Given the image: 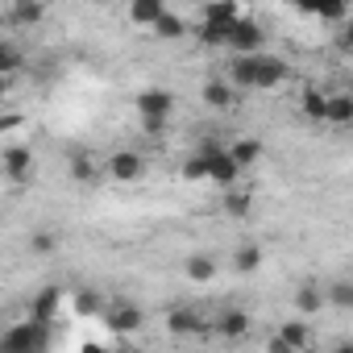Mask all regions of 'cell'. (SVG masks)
I'll list each match as a JSON object with an SVG mask.
<instances>
[{
	"label": "cell",
	"instance_id": "cell-31",
	"mask_svg": "<svg viewBox=\"0 0 353 353\" xmlns=\"http://www.w3.org/2000/svg\"><path fill=\"white\" fill-rule=\"evenodd\" d=\"M30 250H34V254H50V250H54V237H50V233H38V237L30 241Z\"/></svg>",
	"mask_w": 353,
	"mask_h": 353
},
{
	"label": "cell",
	"instance_id": "cell-5",
	"mask_svg": "<svg viewBox=\"0 0 353 353\" xmlns=\"http://www.w3.org/2000/svg\"><path fill=\"white\" fill-rule=\"evenodd\" d=\"M104 324H108V332H117V336H129V332H141V324H145V312H141L133 299H112V303L104 307Z\"/></svg>",
	"mask_w": 353,
	"mask_h": 353
},
{
	"label": "cell",
	"instance_id": "cell-20",
	"mask_svg": "<svg viewBox=\"0 0 353 353\" xmlns=\"http://www.w3.org/2000/svg\"><path fill=\"white\" fill-rule=\"evenodd\" d=\"M225 79H229V83H233L237 92H245V88L254 92V59H233V63H229V75H225Z\"/></svg>",
	"mask_w": 353,
	"mask_h": 353
},
{
	"label": "cell",
	"instance_id": "cell-8",
	"mask_svg": "<svg viewBox=\"0 0 353 353\" xmlns=\"http://www.w3.org/2000/svg\"><path fill=\"white\" fill-rule=\"evenodd\" d=\"M104 170L112 174L117 183H137L141 174H145V158H141V154H133V150H117V154L104 162Z\"/></svg>",
	"mask_w": 353,
	"mask_h": 353
},
{
	"label": "cell",
	"instance_id": "cell-19",
	"mask_svg": "<svg viewBox=\"0 0 353 353\" xmlns=\"http://www.w3.org/2000/svg\"><path fill=\"white\" fill-rule=\"evenodd\" d=\"M162 13H166V9L154 5V0H137V5H129V21H133V26H150V30H154V26L162 21Z\"/></svg>",
	"mask_w": 353,
	"mask_h": 353
},
{
	"label": "cell",
	"instance_id": "cell-13",
	"mask_svg": "<svg viewBox=\"0 0 353 353\" xmlns=\"http://www.w3.org/2000/svg\"><path fill=\"white\" fill-rule=\"evenodd\" d=\"M204 104L225 112V108H233V104H237V88H233L229 79H208V83H204Z\"/></svg>",
	"mask_w": 353,
	"mask_h": 353
},
{
	"label": "cell",
	"instance_id": "cell-25",
	"mask_svg": "<svg viewBox=\"0 0 353 353\" xmlns=\"http://www.w3.org/2000/svg\"><path fill=\"white\" fill-rule=\"evenodd\" d=\"M216 274V262L208 258V254H192L188 258V279H196V283H208Z\"/></svg>",
	"mask_w": 353,
	"mask_h": 353
},
{
	"label": "cell",
	"instance_id": "cell-30",
	"mask_svg": "<svg viewBox=\"0 0 353 353\" xmlns=\"http://www.w3.org/2000/svg\"><path fill=\"white\" fill-rule=\"evenodd\" d=\"M312 13H316L320 21H328V26H336V21H349V9H345V5H316Z\"/></svg>",
	"mask_w": 353,
	"mask_h": 353
},
{
	"label": "cell",
	"instance_id": "cell-2",
	"mask_svg": "<svg viewBox=\"0 0 353 353\" xmlns=\"http://www.w3.org/2000/svg\"><path fill=\"white\" fill-rule=\"evenodd\" d=\"M50 345V324H38V320H26V324H13L0 341V353H46Z\"/></svg>",
	"mask_w": 353,
	"mask_h": 353
},
{
	"label": "cell",
	"instance_id": "cell-33",
	"mask_svg": "<svg viewBox=\"0 0 353 353\" xmlns=\"http://www.w3.org/2000/svg\"><path fill=\"white\" fill-rule=\"evenodd\" d=\"M79 307L83 312H96V295H79Z\"/></svg>",
	"mask_w": 353,
	"mask_h": 353
},
{
	"label": "cell",
	"instance_id": "cell-6",
	"mask_svg": "<svg viewBox=\"0 0 353 353\" xmlns=\"http://www.w3.org/2000/svg\"><path fill=\"white\" fill-rule=\"evenodd\" d=\"M200 154L208 158V179L233 192V183L241 179V166L233 162V154H229V150H216L212 141H204V145H200Z\"/></svg>",
	"mask_w": 353,
	"mask_h": 353
},
{
	"label": "cell",
	"instance_id": "cell-23",
	"mask_svg": "<svg viewBox=\"0 0 353 353\" xmlns=\"http://www.w3.org/2000/svg\"><path fill=\"white\" fill-rule=\"evenodd\" d=\"M100 170H104V162H96L92 154H71V174H75L79 183H92Z\"/></svg>",
	"mask_w": 353,
	"mask_h": 353
},
{
	"label": "cell",
	"instance_id": "cell-32",
	"mask_svg": "<svg viewBox=\"0 0 353 353\" xmlns=\"http://www.w3.org/2000/svg\"><path fill=\"white\" fill-rule=\"evenodd\" d=\"M266 353H295V349H291L283 336H274V332H270V341H266Z\"/></svg>",
	"mask_w": 353,
	"mask_h": 353
},
{
	"label": "cell",
	"instance_id": "cell-27",
	"mask_svg": "<svg viewBox=\"0 0 353 353\" xmlns=\"http://www.w3.org/2000/svg\"><path fill=\"white\" fill-rule=\"evenodd\" d=\"M158 38H183V17L179 13H162V21L154 26Z\"/></svg>",
	"mask_w": 353,
	"mask_h": 353
},
{
	"label": "cell",
	"instance_id": "cell-21",
	"mask_svg": "<svg viewBox=\"0 0 353 353\" xmlns=\"http://www.w3.org/2000/svg\"><path fill=\"white\" fill-rule=\"evenodd\" d=\"M324 295H328V303H332V307H341V312H353V279H332Z\"/></svg>",
	"mask_w": 353,
	"mask_h": 353
},
{
	"label": "cell",
	"instance_id": "cell-10",
	"mask_svg": "<svg viewBox=\"0 0 353 353\" xmlns=\"http://www.w3.org/2000/svg\"><path fill=\"white\" fill-rule=\"evenodd\" d=\"M34 150L30 145H9L5 150V174H9V179L13 183H30L34 179Z\"/></svg>",
	"mask_w": 353,
	"mask_h": 353
},
{
	"label": "cell",
	"instance_id": "cell-22",
	"mask_svg": "<svg viewBox=\"0 0 353 353\" xmlns=\"http://www.w3.org/2000/svg\"><path fill=\"white\" fill-rule=\"evenodd\" d=\"M262 266V245H241V250H233V270L237 274H254Z\"/></svg>",
	"mask_w": 353,
	"mask_h": 353
},
{
	"label": "cell",
	"instance_id": "cell-14",
	"mask_svg": "<svg viewBox=\"0 0 353 353\" xmlns=\"http://www.w3.org/2000/svg\"><path fill=\"white\" fill-rule=\"evenodd\" d=\"M324 125H332V129L353 125V96H349V92H332V96H328V117H324Z\"/></svg>",
	"mask_w": 353,
	"mask_h": 353
},
{
	"label": "cell",
	"instance_id": "cell-9",
	"mask_svg": "<svg viewBox=\"0 0 353 353\" xmlns=\"http://www.w3.org/2000/svg\"><path fill=\"white\" fill-rule=\"evenodd\" d=\"M241 21V9L233 5V0H221V5H208L204 13H200V26H208V30H216V34H225V42H229V30Z\"/></svg>",
	"mask_w": 353,
	"mask_h": 353
},
{
	"label": "cell",
	"instance_id": "cell-4",
	"mask_svg": "<svg viewBox=\"0 0 353 353\" xmlns=\"http://www.w3.org/2000/svg\"><path fill=\"white\" fill-rule=\"evenodd\" d=\"M166 332H174V336H212L216 332V324L200 312V307H174L170 316H166Z\"/></svg>",
	"mask_w": 353,
	"mask_h": 353
},
{
	"label": "cell",
	"instance_id": "cell-24",
	"mask_svg": "<svg viewBox=\"0 0 353 353\" xmlns=\"http://www.w3.org/2000/svg\"><path fill=\"white\" fill-rule=\"evenodd\" d=\"M250 208H254V196H250V192H229V196H225V212H229L233 221H245Z\"/></svg>",
	"mask_w": 353,
	"mask_h": 353
},
{
	"label": "cell",
	"instance_id": "cell-34",
	"mask_svg": "<svg viewBox=\"0 0 353 353\" xmlns=\"http://www.w3.org/2000/svg\"><path fill=\"white\" fill-rule=\"evenodd\" d=\"M332 353H353V341H336V345H332Z\"/></svg>",
	"mask_w": 353,
	"mask_h": 353
},
{
	"label": "cell",
	"instance_id": "cell-16",
	"mask_svg": "<svg viewBox=\"0 0 353 353\" xmlns=\"http://www.w3.org/2000/svg\"><path fill=\"white\" fill-rule=\"evenodd\" d=\"M324 303H328V295H324L316 283H303V287H295V312H303V316H316Z\"/></svg>",
	"mask_w": 353,
	"mask_h": 353
},
{
	"label": "cell",
	"instance_id": "cell-7",
	"mask_svg": "<svg viewBox=\"0 0 353 353\" xmlns=\"http://www.w3.org/2000/svg\"><path fill=\"white\" fill-rule=\"evenodd\" d=\"M287 75H291L287 59H279V54H254V92H274V88H283Z\"/></svg>",
	"mask_w": 353,
	"mask_h": 353
},
{
	"label": "cell",
	"instance_id": "cell-12",
	"mask_svg": "<svg viewBox=\"0 0 353 353\" xmlns=\"http://www.w3.org/2000/svg\"><path fill=\"white\" fill-rule=\"evenodd\" d=\"M212 324H216V332H221L225 341H241V336L250 332V312H241V307H225Z\"/></svg>",
	"mask_w": 353,
	"mask_h": 353
},
{
	"label": "cell",
	"instance_id": "cell-11",
	"mask_svg": "<svg viewBox=\"0 0 353 353\" xmlns=\"http://www.w3.org/2000/svg\"><path fill=\"white\" fill-rule=\"evenodd\" d=\"M59 307H63V291H59V287H42V291L34 295V303H30V320H38V324H54Z\"/></svg>",
	"mask_w": 353,
	"mask_h": 353
},
{
	"label": "cell",
	"instance_id": "cell-17",
	"mask_svg": "<svg viewBox=\"0 0 353 353\" xmlns=\"http://www.w3.org/2000/svg\"><path fill=\"white\" fill-rule=\"evenodd\" d=\"M328 96H332V92L307 88V92L299 96V108H303V117H312V121H324V117H328Z\"/></svg>",
	"mask_w": 353,
	"mask_h": 353
},
{
	"label": "cell",
	"instance_id": "cell-35",
	"mask_svg": "<svg viewBox=\"0 0 353 353\" xmlns=\"http://www.w3.org/2000/svg\"><path fill=\"white\" fill-rule=\"evenodd\" d=\"M88 353H104V349H88Z\"/></svg>",
	"mask_w": 353,
	"mask_h": 353
},
{
	"label": "cell",
	"instance_id": "cell-18",
	"mask_svg": "<svg viewBox=\"0 0 353 353\" xmlns=\"http://www.w3.org/2000/svg\"><path fill=\"white\" fill-rule=\"evenodd\" d=\"M229 154H233V162H237L241 170H250V166L262 158V141H254V137H237V141L229 145Z\"/></svg>",
	"mask_w": 353,
	"mask_h": 353
},
{
	"label": "cell",
	"instance_id": "cell-28",
	"mask_svg": "<svg viewBox=\"0 0 353 353\" xmlns=\"http://www.w3.org/2000/svg\"><path fill=\"white\" fill-rule=\"evenodd\" d=\"M9 17H13V21H21V26H38V21L46 17V9H42V5H13V9H9Z\"/></svg>",
	"mask_w": 353,
	"mask_h": 353
},
{
	"label": "cell",
	"instance_id": "cell-3",
	"mask_svg": "<svg viewBox=\"0 0 353 353\" xmlns=\"http://www.w3.org/2000/svg\"><path fill=\"white\" fill-rule=\"evenodd\" d=\"M225 46L233 50V59H254V54H266V34H262L258 21L241 17V21L229 30V42H225Z\"/></svg>",
	"mask_w": 353,
	"mask_h": 353
},
{
	"label": "cell",
	"instance_id": "cell-15",
	"mask_svg": "<svg viewBox=\"0 0 353 353\" xmlns=\"http://www.w3.org/2000/svg\"><path fill=\"white\" fill-rule=\"evenodd\" d=\"M274 336H283V341H287L295 353H303V349L312 345V328H307L303 320H283V324L274 328Z\"/></svg>",
	"mask_w": 353,
	"mask_h": 353
},
{
	"label": "cell",
	"instance_id": "cell-1",
	"mask_svg": "<svg viewBox=\"0 0 353 353\" xmlns=\"http://www.w3.org/2000/svg\"><path fill=\"white\" fill-rule=\"evenodd\" d=\"M133 108H137V117H141V129L154 137L158 129H166V121H170V112H174V96H170L166 88H145V92L133 96Z\"/></svg>",
	"mask_w": 353,
	"mask_h": 353
},
{
	"label": "cell",
	"instance_id": "cell-29",
	"mask_svg": "<svg viewBox=\"0 0 353 353\" xmlns=\"http://www.w3.org/2000/svg\"><path fill=\"white\" fill-rule=\"evenodd\" d=\"M183 179H192V183H196V179H208V158H204L200 150L183 162Z\"/></svg>",
	"mask_w": 353,
	"mask_h": 353
},
{
	"label": "cell",
	"instance_id": "cell-26",
	"mask_svg": "<svg viewBox=\"0 0 353 353\" xmlns=\"http://www.w3.org/2000/svg\"><path fill=\"white\" fill-rule=\"evenodd\" d=\"M21 67V50L9 42V38H0V71H5V75H13Z\"/></svg>",
	"mask_w": 353,
	"mask_h": 353
}]
</instances>
